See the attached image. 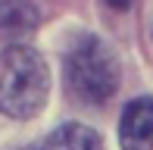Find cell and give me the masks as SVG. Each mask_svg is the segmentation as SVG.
<instances>
[{"label":"cell","mask_w":153,"mask_h":150,"mask_svg":"<svg viewBox=\"0 0 153 150\" xmlns=\"http://www.w3.org/2000/svg\"><path fill=\"white\" fill-rule=\"evenodd\" d=\"M50 72L38 50L13 44L0 53V113L10 119H31L44 110Z\"/></svg>","instance_id":"obj_1"},{"label":"cell","mask_w":153,"mask_h":150,"mask_svg":"<svg viewBox=\"0 0 153 150\" xmlns=\"http://www.w3.org/2000/svg\"><path fill=\"white\" fill-rule=\"evenodd\" d=\"M66 81L78 100L103 103L119 88V63L100 38L78 35L66 53Z\"/></svg>","instance_id":"obj_2"},{"label":"cell","mask_w":153,"mask_h":150,"mask_svg":"<svg viewBox=\"0 0 153 150\" xmlns=\"http://www.w3.org/2000/svg\"><path fill=\"white\" fill-rule=\"evenodd\" d=\"M119 144L122 150H153V97H137L125 106Z\"/></svg>","instance_id":"obj_3"},{"label":"cell","mask_w":153,"mask_h":150,"mask_svg":"<svg viewBox=\"0 0 153 150\" xmlns=\"http://www.w3.org/2000/svg\"><path fill=\"white\" fill-rule=\"evenodd\" d=\"M41 16L28 0H0V41H19L38 28Z\"/></svg>","instance_id":"obj_4"},{"label":"cell","mask_w":153,"mask_h":150,"mask_svg":"<svg viewBox=\"0 0 153 150\" xmlns=\"http://www.w3.org/2000/svg\"><path fill=\"white\" fill-rule=\"evenodd\" d=\"M41 150H103V144L94 128L81 125V122H66L44 141Z\"/></svg>","instance_id":"obj_5"},{"label":"cell","mask_w":153,"mask_h":150,"mask_svg":"<svg viewBox=\"0 0 153 150\" xmlns=\"http://www.w3.org/2000/svg\"><path fill=\"white\" fill-rule=\"evenodd\" d=\"M109 6H113V10H128L131 6V0H106Z\"/></svg>","instance_id":"obj_6"}]
</instances>
